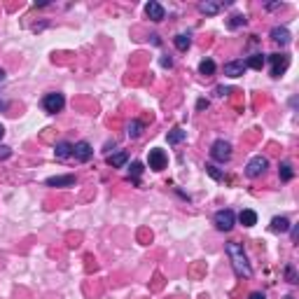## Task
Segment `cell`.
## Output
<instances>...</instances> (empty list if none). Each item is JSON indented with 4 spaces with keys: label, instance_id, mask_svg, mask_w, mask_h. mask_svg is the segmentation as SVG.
<instances>
[{
    "label": "cell",
    "instance_id": "6da1fadb",
    "mask_svg": "<svg viewBox=\"0 0 299 299\" xmlns=\"http://www.w3.org/2000/svg\"><path fill=\"white\" fill-rule=\"evenodd\" d=\"M224 250H227V255H229L231 269H234V274H236L238 278H250L253 276V269H250V264H248V257H246V253H243V246H241V243L231 241V243L224 246Z\"/></svg>",
    "mask_w": 299,
    "mask_h": 299
},
{
    "label": "cell",
    "instance_id": "7a4b0ae2",
    "mask_svg": "<svg viewBox=\"0 0 299 299\" xmlns=\"http://www.w3.org/2000/svg\"><path fill=\"white\" fill-rule=\"evenodd\" d=\"M213 222L220 231H231L234 229V222H236V215H234V210L224 208V210H217V213H215Z\"/></svg>",
    "mask_w": 299,
    "mask_h": 299
},
{
    "label": "cell",
    "instance_id": "3957f363",
    "mask_svg": "<svg viewBox=\"0 0 299 299\" xmlns=\"http://www.w3.org/2000/svg\"><path fill=\"white\" fill-rule=\"evenodd\" d=\"M63 105H66V99H63V94H47L45 99H42V107H45L49 115H56V112H61Z\"/></svg>",
    "mask_w": 299,
    "mask_h": 299
},
{
    "label": "cell",
    "instance_id": "277c9868",
    "mask_svg": "<svg viewBox=\"0 0 299 299\" xmlns=\"http://www.w3.org/2000/svg\"><path fill=\"white\" fill-rule=\"evenodd\" d=\"M210 157H213L215 161H229L231 159V145L227 143V140H215L213 143V147H210Z\"/></svg>",
    "mask_w": 299,
    "mask_h": 299
},
{
    "label": "cell",
    "instance_id": "5b68a950",
    "mask_svg": "<svg viewBox=\"0 0 299 299\" xmlns=\"http://www.w3.org/2000/svg\"><path fill=\"white\" fill-rule=\"evenodd\" d=\"M267 166H269V161H267V157H253V159L248 161V166H246V176L248 178H260L264 171H267Z\"/></svg>",
    "mask_w": 299,
    "mask_h": 299
},
{
    "label": "cell",
    "instance_id": "8992f818",
    "mask_svg": "<svg viewBox=\"0 0 299 299\" xmlns=\"http://www.w3.org/2000/svg\"><path fill=\"white\" fill-rule=\"evenodd\" d=\"M269 61H271V75L274 77H281L288 70V66H290V59L285 54H271Z\"/></svg>",
    "mask_w": 299,
    "mask_h": 299
},
{
    "label": "cell",
    "instance_id": "52a82bcc",
    "mask_svg": "<svg viewBox=\"0 0 299 299\" xmlns=\"http://www.w3.org/2000/svg\"><path fill=\"white\" fill-rule=\"evenodd\" d=\"M73 157H75L77 161H89L94 157L92 145H89L87 140H80V143H75V145H73Z\"/></svg>",
    "mask_w": 299,
    "mask_h": 299
},
{
    "label": "cell",
    "instance_id": "ba28073f",
    "mask_svg": "<svg viewBox=\"0 0 299 299\" xmlns=\"http://www.w3.org/2000/svg\"><path fill=\"white\" fill-rule=\"evenodd\" d=\"M147 161H150V169L152 171H161L166 169V154H164V150H150V154H147Z\"/></svg>",
    "mask_w": 299,
    "mask_h": 299
},
{
    "label": "cell",
    "instance_id": "9c48e42d",
    "mask_svg": "<svg viewBox=\"0 0 299 299\" xmlns=\"http://www.w3.org/2000/svg\"><path fill=\"white\" fill-rule=\"evenodd\" d=\"M246 73V61H229V63H224V75H229V77H241Z\"/></svg>",
    "mask_w": 299,
    "mask_h": 299
},
{
    "label": "cell",
    "instance_id": "30bf717a",
    "mask_svg": "<svg viewBox=\"0 0 299 299\" xmlns=\"http://www.w3.org/2000/svg\"><path fill=\"white\" fill-rule=\"evenodd\" d=\"M49 187H73L75 185V176H56V178H47Z\"/></svg>",
    "mask_w": 299,
    "mask_h": 299
},
{
    "label": "cell",
    "instance_id": "8fae6325",
    "mask_svg": "<svg viewBox=\"0 0 299 299\" xmlns=\"http://www.w3.org/2000/svg\"><path fill=\"white\" fill-rule=\"evenodd\" d=\"M145 14L150 16V19H152V21H161V19H164V7H161L159 2H147L145 5Z\"/></svg>",
    "mask_w": 299,
    "mask_h": 299
},
{
    "label": "cell",
    "instance_id": "7c38bea8",
    "mask_svg": "<svg viewBox=\"0 0 299 299\" xmlns=\"http://www.w3.org/2000/svg\"><path fill=\"white\" fill-rule=\"evenodd\" d=\"M271 40L278 42V45H288V42H290V31L283 28V26H276V28L271 31Z\"/></svg>",
    "mask_w": 299,
    "mask_h": 299
},
{
    "label": "cell",
    "instance_id": "4fadbf2b",
    "mask_svg": "<svg viewBox=\"0 0 299 299\" xmlns=\"http://www.w3.org/2000/svg\"><path fill=\"white\" fill-rule=\"evenodd\" d=\"M129 159V154L126 152H115V154H107V164L112 166V169H122L124 164Z\"/></svg>",
    "mask_w": 299,
    "mask_h": 299
},
{
    "label": "cell",
    "instance_id": "5bb4252c",
    "mask_svg": "<svg viewBox=\"0 0 299 299\" xmlns=\"http://www.w3.org/2000/svg\"><path fill=\"white\" fill-rule=\"evenodd\" d=\"M54 154H56V159H68V157H73V145L63 140V143L54 147Z\"/></svg>",
    "mask_w": 299,
    "mask_h": 299
},
{
    "label": "cell",
    "instance_id": "9a60e30c",
    "mask_svg": "<svg viewBox=\"0 0 299 299\" xmlns=\"http://www.w3.org/2000/svg\"><path fill=\"white\" fill-rule=\"evenodd\" d=\"M238 222L243 224V227H253V224H257V213L255 210H241Z\"/></svg>",
    "mask_w": 299,
    "mask_h": 299
},
{
    "label": "cell",
    "instance_id": "2e32d148",
    "mask_svg": "<svg viewBox=\"0 0 299 299\" xmlns=\"http://www.w3.org/2000/svg\"><path fill=\"white\" fill-rule=\"evenodd\" d=\"M288 229H290V220L288 217H274L271 220V231L281 234V231H288Z\"/></svg>",
    "mask_w": 299,
    "mask_h": 299
},
{
    "label": "cell",
    "instance_id": "e0dca14e",
    "mask_svg": "<svg viewBox=\"0 0 299 299\" xmlns=\"http://www.w3.org/2000/svg\"><path fill=\"white\" fill-rule=\"evenodd\" d=\"M199 9L203 12V14H208V16H213V14H217L220 9H222V2H201L199 5Z\"/></svg>",
    "mask_w": 299,
    "mask_h": 299
},
{
    "label": "cell",
    "instance_id": "ac0fdd59",
    "mask_svg": "<svg viewBox=\"0 0 299 299\" xmlns=\"http://www.w3.org/2000/svg\"><path fill=\"white\" fill-rule=\"evenodd\" d=\"M264 61H267V59H264L262 54H253V56H250V59H248V61H246V68L262 70V68H264Z\"/></svg>",
    "mask_w": 299,
    "mask_h": 299
},
{
    "label": "cell",
    "instance_id": "d6986e66",
    "mask_svg": "<svg viewBox=\"0 0 299 299\" xmlns=\"http://www.w3.org/2000/svg\"><path fill=\"white\" fill-rule=\"evenodd\" d=\"M199 73L201 75H206V77L215 75V61L213 59H203V61L199 63Z\"/></svg>",
    "mask_w": 299,
    "mask_h": 299
},
{
    "label": "cell",
    "instance_id": "ffe728a7",
    "mask_svg": "<svg viewBox=\"0 0 299 299\" xmlns=\"http://www.w3.org/2000/svg\"><path fill=\"white\" fill-rule=\"evenodd\" d=\"M185 138H187V131H183V129H173L169 133V143H171V145H178V143H183Z\"/></svg>",
    "mask_w": 299,
    "mask_h": 299
},
{
    "label": "cell",
    "instance_id": "44dd1931",
    "mask_svg": "<svg viewBox=\"0 0 299 299\" xmlns=\"http://www.w3.org/2000/svg\"><path fill=\"white\" fill-rule=\"evenodd\" d=\"M173 42H176V47L178 49H180V52H185V49H190V45H192V40H190V35H176V40H173Z\"/></svg>",
    "mask_w": 299,
    "mask_h": 299
},
{
    "label": "cell",
    "instance_id": "7402d4cb",
    "mask_svg": "<svg viewBox=\"0 0 299 299\" xmlns=\"http://www.w3.org/2000/svg\"><path fill=\"white\" fill-rule=\"evenodd\" d=\"M278 173H281V180H285V183L292 180V176H295V173H292V166L288 164V161H283V164L278 166Z\"/></svg>",
    "mask_w": 299,
    "mask_h": 299
},
{
    "label": "cell",
    "instance_id": "603a6c76",
    "mask_svg": "<svg viewBox=\"0 0 299 299\" xmlns=\"http://www.w3.org/2000/svg\"><path fill=\"white\" fill-rule=\"evenodd\" d=\"M140 131H143V124H140L138 119H133V122L129 124V131H126V133H129V138H138Z\"/></svg>",
    "mask_w": 299,
    "mask_h": 299
},
{
    "label": "cell",
    "instance_id": "cb8c5ba5",
    "mask_svg": "<svg viewBox=\"0 0 299 299\" xmlns=\"http://www.w3.org/2000/svg\"><path fill=\"white\" fill-rule=\"evenodd\" d=\"M243 23H246V16L236 14V16H231L229 19V28H238V26H243Z\"/></svg>",
    "mask_w": 299,
    "mask_h": 299
},
{
    "label": "cell",
    "instance_id": "d4e9b609",
    "mask_svg": "<svg viewBox=\"0 0 299 299\" xmlns=\"http://www.w3.org/2000/svg\"><path fill=\"white\" fill-rule=\"evenodd\" d=\"M140 173H143V164H140V161H133V164H131V176L138 178Z\"/></svg>",
    "mask_w": 299,
    "mask_h": 299
},
{
    "label": "cell",
    "instance_id": "484cf974",
    "mask_svg": "<svg viewBox=\"0 0 299 299\" xmlns=\"http://www.w3.org/2000/svg\"><path fill=\"white\" fill-rule=\"evenodd\" d=\"M206 171H208V173H210V176L215 178V180H222V173H220V171L215 169V166H206Z\"/></svg>",
    "mask_w": 299,
    "mask_h": 299
},
{
    "label": "cell",
    "instance_id": "4316f807",
    "mask_svg": "<svg viewBox=\"0 0 299 299\" xmlns=\"http://www.w3.org/2000/svg\"><path fill=\"white\" fill-rule=\"evenodd\" d=\"M9 154H12V152H9L7 145H0V159H7Z\"/></svg>",
    "mask_w": 299,
    "mask_h": 299
},
{
    "label": "cell",
    "instance_id": "83f0119b",
    "mask_svg": "<svg viewBox=\"0 0 299 299\" xmlns=\"http://www.w3.org/2000/svg\"><path fill=\"white\" fill-rule=\"evenodd\" d=\"M288 281H290V283H297V276H295V269L292 267H288Z\"/></svg>",
    "mask_w": 299,
    "mask_h": 299
},
{
    "label": "cell",
    "instance_id": "f1b7e54d",
    "mask_svg": "<svg viewBox=\"0 0 299 299\" xmlns=\"http://www.w3.org/2000/svg\"><path fill=\"white\" fill-rule=\"evenodd\" d=\"M248 299H267V297H264L262 292H253V295H250V297H248Z\"/></svg>",
    "mask_w": 299,
    "mask_h": 299
},
{
    "label": "cell",
    "instance_id": "f546056e",
    "mask_svg": "<svg viewBox=\"0 0 299 299\" xmlns=\"http://www.w3.org/2000/svg\"><path fill=\"white\" fill-rule=\"evenodd\" d=\"M161 66H164V68H171V66H173V61H171V59H161Z\"/></svg>",
    "mask_w": 299,
    "mask_h": 299
},
{
    "label": "cell",
    "instance_id": "4dcf8cb0",
    "mask_svg": "<svg viewBox=\"0 0 299 299\" xmlns=\"http://www.w3.org/2000/svg\"><path fill=\"white\" fill-rule=\"evenodd\" d=\"M197 107H199V110H203V107H208V100H203V99H201L199 103H197Z\"/></svg>",
    "mask_w": 299,
    "mask_h": 299
},
{
    "label": "cell",
    "instance_id": "1f68e13d",
    "mask_svg": "<svg viewBox=\"0 0 299 299\" xmlns=\"http://www.w3.org/2000/svg\"><path fill=\"white\" fill-rule=\"evenodd\" d=\"M229 92V89H227V87H217V94H220V96H224V94Z\"/></svg>",
    "mask_w": 299,
    "mask_h": 299
},
{
    "label": "cell",
    "instance_id": "d6a6232c",
    "mask_svg": "<svg viewBox=\"0 0 299 299\" xmlns=\"http://www.w3.org/2000/svg\"><path fill=\"white\" fill-rule=\"evenodd\" d=\"M2 136H5V126L0 124V138H2Z\"/></svg>",
    "mask_w": 299,
    "mask_h": 299
},
{
    "label": "cell",
    "instance_id": "836d02e7",
    "mask_svg": "<svg viewBox=\"0 0 299 299\" xmlns=\"http://www.w3.org/2000/svg\"><path fill=\"white\" fill-rule=\"evenodd\" d=\"M2 77H5V73H2V70H0V80H2Z\"/></svg>",
    "mask_w": 299,
    "mask_h": 299
}]
</instances>
